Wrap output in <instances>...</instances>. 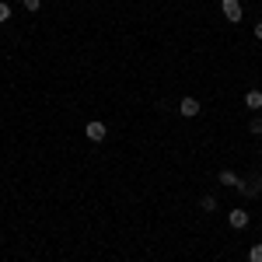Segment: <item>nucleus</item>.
Here are the masks:
<instances>
[{"mask_svg":"<svg viewBox=\"0 0 262 262\" xmlns=\"http://www.w3.org/2000/svg\"><path fill=\"white\" fill-rule=\"evenodd\" d=\"M21 4H25V11H32V14L42 7V0H21Z\"/></svg>","mask_w":262,"mask_h":262,"instance_id":"nucleus-11","label":"nucleus"},{"mask_svg":"<svg viewBox=\"0 0 262 262\" xmlns=\"http://www.w3.org/2000/svg\"><path fill=\"white\" fill-rule=\"evenodd\" d=\"M242 175H238V171H231V168H224L221 171V185H234V189H242Z\"/></svg>","mask_w":262,"mask_h":262,"instance_id":"nucleus-6","label":"nucleus"},{"mask_svg":"<svg viewBox=\"0 0 262 262\" xmlns=\"http://www.w3.org/2000/svg\"><path fill=\"white\" fill-rule=\"evenodd\" d=\"M200 108H203V105H200L196 98H192V95H185V98L179 101V116H185V119H192V116H200Z\"/></svg>","mask_w":262,"mask_h":262,"instance_id":"nucleus-3","label":"nucleus"},{"mask_svg":"<svg viewBox=\"0 0 262 262\" xmlns=\"http://www.w3.org/2000/svg\"><path fill=\"white\" fill-rule=\"evenodd\" d=\"M248 262H262V245H252L248 248Z\"/></svg>","mask_w":262,"mask_h":262,"instance_id":"nucleus-9","label":"nucleus"},{"mask_svg":"<svg viewBox=\"0 0 262 262\" xmlns=\"http://www.w3.org/2000/svg\"><path fill=\"white\" fill-rule=\"evenodd\" d=\"M4 21H11V4L0 0V25H4Z\"/></svg>","mask_w":262,"mask_h":262,"instance_id":"nucleus-10","label":"nucleus"},{"mask_svg":"<svg viewBox=\"0 0 262 262\" xmlns=\"http://www.w3.org/2000/svg\"><path fill=\"white\" fill-rule=\"evenodd\" d=\"M255 39L262 42V21H255Z\"/></svg>","mask_w":262,"mask_h":262,"instance_id":"nucleus-13","label":"nucleus"},{"mask_svg":"<svg viewBox=\"0 0 262 262\" xmlns=\"http://www.w3.org/2000/svg\"><path fill=\"white\" fill-rule=\"evenodd\" d=\"M248 221H252V217H248V210H242V206L227 213V224H231L234 231H245V227H248Z\"/></svg>","mask_w":262,"mask_h":262,"instance_id":"nucleus-4","label":"nucleus"},{"mask_svg":"<svg viewBox=\"0 0 262 262\" xmlns=\"http://www.w3.org/2000/svg\"><path fill=\"white\" fill-rule=\"evenodd\" d=\"M84 137H88V140H91V143H101V140H105V137H108V129H105V122L91 119V122H88V126H84Z\"/></svg>","mask_w":262,"mask_h":262,"instance_id":"nucleus-1","label":"nucleus"},{"mask_svg":"<svg viewBox=\"0 0 262 262\" xmlns=\"http://www.w3.org/2000/svg\"><path fill=\"white\" fill-rule=\"evenodd\" d=\"M200 206L206 210V213H213V210H217V196H210V192H206V196L200 200Z\"/></svg>","mask_w":262,"mask_h":262,"instance_id":"nucleus-8","label":"nucleus"},{"mask_svg":"<svg viewBox=\"0 0 262 262\" xmlns=\"http://www.w3.org/2000/svg\"><path fill=\"white\" fill-rule=\"evenodd\" d=\"M259 189H262V182L252 179V182H242V189H238V192H242V196H259Z\"/></svg>","mask_w":262,"mask_h":262,"instance_id":"nucleus-7","label":"nucleus"},{"mask_svg":"<svg viewBox=\"0 0 262 262\" xmlns=\"http://www.w3.org/2000/svg\"><path fill=\"white\" fill-rule=\"evenodd\" d=\"M245 105H248L252 112H262V91H259V88H252V91L245 95Z\"/></svg>","mask_w":262,"mask_h":262,"instance_id":"nucleus-5","label":"nucleus"},{"mask_svg":"<svg viewBox=\"0 0 262 262\" xmlns=\"http://www.w3.org/2000/svg\"><path fill=\"white\" fill-rule=\"evenodd\" d=\"M221 11H224V18L227 21H242V0H221Z\"/></svg>","mask_w":262,"mask_h":262,"instance_id":"nucleus-2","label":"nucleus"},{"mask_svg":"<svg viewBox=\"0 0 262 262\" xmlns=\"http://www.w3.org/2000/svg\"><path fill=\"white\" fill-rule=\"evenodd\" d=\"M252 133H262V119H252V126H248Z\"/></svg>","mask_w":262,"mask_h":262,"instance_id":"nucleus-12","label":"nucleus"}]
</instances>
